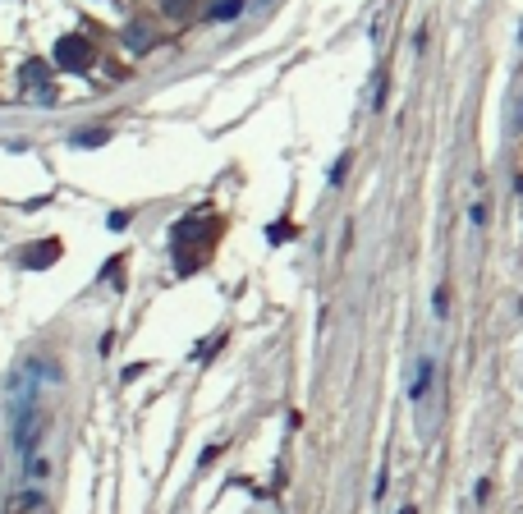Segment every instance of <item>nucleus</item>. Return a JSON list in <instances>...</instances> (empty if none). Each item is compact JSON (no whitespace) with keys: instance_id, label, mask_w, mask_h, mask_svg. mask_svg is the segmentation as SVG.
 <instances>
[{"instance_id":"20e7f679","label":"nucleus","mask_w":523,"mask_h":514,"mask_svg":"<svg viewBox=\"0 0 523 514\" xmlns=\"http://www.w3.org/2000/svg\"><path fill=\"white\" fill-rule=\"evenodd\" d=\"M234 10H239V0H220V5H212V14H216V19H230Z\"/></svg>"},{"instance_id":"423d86ee","label":"nucleus","mask_w":523,"mask_h":514,"mask_svg":"<svg viewBox=\"0 0 523 514\" xmlns=\"http://www.w3.org/2000/svg\"><path fill=\"white\" fill-rule=\"evenodd\" d=\"M400 514H413V505H409V510H400Z\"/></svg>"},{"instance_id":"7ed1b4c3","label":"nucleus","mask_w":523,"mask_h":514,"mask_svg":"<svg viewBox=\"0 0 523 514\" xmlns=\"http://www.w3.org/2000/svg\"><path fill=\"white\" fill-rule=\"evenodd\" d=\"M427 386H431V358H422V363H418V377H413V400H422V395H427Z\"/></svg>"},{"instance_id":"f257e3e1","label":"nucleus","mask_w":523,"mask_h":514,"mask_svg":"<svg viewBox=\"0 0 523 514\" xmlns=\"http://www.w3.org/2000/svg\"><path fill=\"white\" fill-rule=\"evenodd\" d=\"M55 60H60V69H83V64L92 60V46L83 42V37H60V46H55Z\"/></svg>"},{"instance_id":"39448f33","label":"nucleus","mask_w":523,"mask_h":514,"mask_svg":"<svg viewBox=\"0 0 523 514\" xmlns=\"http://www.w3.org/2000/svg\"><path fill=\"white\" fill-rule=\"evenodd\" d=\"M101 138H106V134L97 129V134H74V143H83V147H101Z\"/></svg>"},{"instance_id":"f03ea898","label":"nucleus","mask_w":523,"mask_h":514,"mask_svg":"<svg viewBox=\"0 0 523 514\" xmlns=\"http://www.w3.org/2000/svg\"><path fill=\"white\" fill-rule=\"evenodd\" d=\"M55 257H60V243L47 239V243H32L28 253H23V262H28V267H51Z\"/></svg>"}]
</instances>
